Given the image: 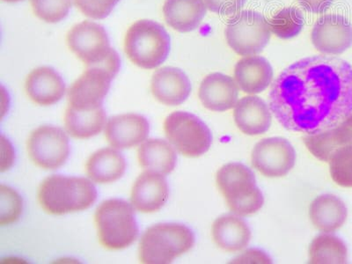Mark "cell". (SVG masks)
Returning <instances> with one entry per match:
<instances>
[{
	"instance_id": "cell-1",
	"label": "cell",
	"mask_w": 352,
	"mask_h": 264,
	"mask_svg": "<svg viewBox=\"0 0 352 264\" xmlns=\"http://www.w3.org/2000/svg\"><path fill=\"white\" fill-rule=\"evenodd\" d=\"M270 108L286 130L307 135L334 128L352 114V67L341 58L309 56L278 75Z\"/></svg>"
},
{
	"instance_id": "cell-2",
	"label": "cell",
	"mask_w": 352,
	"mask_h": 264,
	"mask_svg": "<svg viewBox=\"0 0 352 264\" xmlns=\"http://www.w3.org/2000/svg\"><path fill=\"white\" fill-rule=\"evenodd\" d=\"M97 190L92 182L75 176L52 175L41 184L38 200L52 215H65L90 208L96 202Z\"/></svg>"
},
{
	"instance_id": "cell-3",
	"label": "cell",
	"mask_w": 352,
	"mask_h": 264,
	"mask_svg": "<svg viewBox=\"0 0 352 264\" xmlns=\"http://www.w3.org/2000/svg\"><path fill=\"white\" fill-rule=\"evenodd\" d=\"M196 237L187 226L163 223L151 226L140 243V260L146 264H168L194 247Z\"/></svg>"
},
{
	"instance_id": "cell-4",
	"label": "cell",
	"mask_w": 352,
	"mask_h": 264,
	"mask_svg": "<svg viewBox=\"0 0 352 264\" xmlns=\"http://www.w3.org/2000/svg\"><path fill=\"white\" fill-rule=\"evenodd\" d=\"M217 186L229 208L241 217L254 214L262 208L264 197L254 173L241 163L232 162L217 173Z\"/></svg>"
},
{
	"instance_id": "cell-5",
	"label": "cell",
	"mask_w": 352,
	"mask_h": 264,
	"mask_svg": "<svg viewBox=\"0 0 352 264\" xmlns=\"http://www.w3.org/2000/svg\"><path fill=\"white\" fill-rule=\"evenodd\" d=\"M170 36L158 22L141 20L129 28L124 39L125 53L138 67L154 69L163 64L170 52Z\"/></svg>"
},
{
	"instance_id": "cell-6",
	"label": "cell",
	"mask_w": 352,
	"mask_h": 264,
	"mask_svg": "<svg viewBox=\"0 0 352 264\" xmlns=\"http://www.w3.org/2000/svg\"><path fill=\"white\" fill-rule=\"evenodd\" d=\"M66 43L87 67L100 66L116 74L120 71V56L110 47L108 33L102 25L90 21L75 25L69 31Z\"/></svg>"
},
{
	"instance_id": "cell-7",
	"label": "cell",
	"mask_w": 352,
	"mask_h": 264,
	"mask_svg": "<svg viewBox=\"0 0 352 264\" xmlns=\"http://www.w3.org/2000/svg\"><path fill=\"white\" fill-rule=\"evenodd\" d=\"M100 244L110 250L130 247L138 236L133 207L126 201L113 198L104 201L94 215Z\"/></svg>"
},
{
	"instance_id": "cell-8",
	"label": "cell",
	"mask_w": 352,
	"mask_h": 264,
	"mask_svg": "<svg viewBox=\"0 0 352 264\" xmlns=\"http://www.w3.org/2000/svg\"><path fill=\"white\" fill-rule=\"evenodd\" d=\"M226 43L242 56L262 52L272 37L269 22L258 12H238L229 19L225 30Z\"/></svg>"
},
{
	"instance_id": "cell-9",
	"label": "cell",
	"mask_w": 352,
	"mask_h": 264,
	"mask_svg": "<svg viewBox=\"0 0 352 264\" xmlns=\"http://www.w3.org/2000/svg\"><path fill=\"white\" fill-rule=\"evenodd\" d=\"M164 131L169 143L182 155L197 158L208 152L212 143L210 129L191 113L175 111L166 118Z\"/></svg>"
},
{
	"instance_id": "cell-10",
	"label": "cell",
	"mask_w": 352,
	"mask_h": 264,
	"mask_svg": "<svg viewBox=\"0 0 352 264\" xmlns=\"http://www.w3.org/2000/svg\"><path fill=\"white\" fill-rule=\"evenodd\" d=\"M28 153L40 168L55 170L64 165L70 155L69 138L62 129L44 125L30 134Z\"/></svg>"
},
{
	"instance_id": "cell-11",
	"label": "cell",
	"mask_w": 352,
	"mask_h": 264,
	"mask_svg": "<svg viewBox=\"0 0 352 264\" xmlns=\"http://www.w3.org/2000/svg\"><path fill=\"white\" fill-rule=\"evenodd\" d=\"M115 72L100 66L87 67L68 91V107L74 109H94L103 107Z\"/></svg>"
},
{
	"instance_id": "cell-12",
	"label": "cell",
	"mask_w": 352,
	"mask_h": 264,
	"mask_svg": "<svg viewBox=\"0 0 352 264\" xmlns=\"http://www.w3.org/2000/svg\"><path fill=\"white\" fill-rule=\"evenodd\" d=\"M295 162L296 153L285 138H265L253 149L252 165L266 177H283L294 168Z\"/></svg>"
},
{
	"instance_id": "cell-13",
	"label": "cell",
	"mask_w": 352,
	"mask_h": 264,
	"mask_svg": "<svg viewBox=\"0 0 352 264\" xmlns=\"http://www.w3.org/2000/svg\"><path fill=\"white\" fill-rule=\"evenodd\" d=\"M311 40L324 55H340L352 45V26L340 14H326L314 24Z\"/></svg>"
},
{
	"instance_id": "cell-14",
	"label": "cell",
	"mask_w": 352,
	"mask_h": 264,
	"mask_svg": "<svg viewBox=\"0 0 352 264\" xmlns=\"http://www.w3.org/2000/svg\"><path fill=\"white\" fill-rule=\"evenodd\" d=\"M169 187L165 176L146 171L138 176L131 191V204L138 212H158L168 202Z\"/></svg>"
},
{
	"instance_id": "cell-15",
	"label": "cell",
	"mask_w": 352,
	"mask_h": 264,
	"mask_svg": "<svg viewBox=\"0 0 352 264\" xmlns=\"http://www.w3.org/2000/svg\"><path fill=\"white\" fill-rule=\"evenodd\" d=\"M150 124L144 116L129 114L113 116L106 126V138L116 149L137 146L148 136Z\"/></svg>"
},
{
	"instance_id": "cell-16",
	"label": "cell",
	"mask_w": 352,
	"mask_h": 264,
	"mask_svg": "<svg viewBox=\"0 0 352 264\" xmlns=\"http://www.w3.org/2000/svg\"><path fill=\"white\" fill-rule=\"evenodd\" d=\"M154 98L166 106L182 104L191 93L190 78L176 67H163L154 72L151 81Z\"/></svg>"
},
{
	"instance_id": "cell-17",
	"label": "cell",
	"mask_w": 352,
	"mask_h": 264,
	"mask_svg": "<svg viewBox=\"0 0 352 264\" xmlns=\"http://www.w3.org/2000/svg\"><path fill=\"white\" fill-rule=\"evenodd\" d=\"M198 96L210 111L224 112L234 108L238 102L239 87L234 78L215 72L204 78Z\"/></svg>"
},
{
	"instance_id": "cell-18",
	"label": "cell",
	"mask_w": 352,
	"mask_h": 264,
	"mask_svg": "<svg viewBox=\"0 0 352 264\" xmlns=\"http://www.w3.org/2000/svg\"><path fill=\"white\" fill-rule=\"evenodd\" d=\"M25 90L34 103L52 106L61 100L66 92L64 80L58 72L48 66L34 69L28 75Z\"/></svg>"
},
{
	"instance_id": "cell-19",
	"label": "cell",
	"mask_w": 352,
	"mask_h": 264,
	"mask_svg": "<svg viewBox=\"0 0 352 264\" xmlns=\"http://www.w3.org/2000/svg\"><path fill=\"white\" fill-rule=\"evenodd\" d=\"M303 140L316 158L329 162L338 150L352 146V114L336 127L307 135Z\"/></svg>"
},
{
	"instance_id": "cell-20",
	"label": "cell",
	"mask_w": 352,
	"mask_h": 264,
	"mask_svg": "<svg viewBox=\"0 0 352 264\" xmlns=\"http://www.w3.org/2000/svg\"><path fill=\"white\" fill-rule=\"evenodd\" d=\"M234 118L239 130L250 136L265 133L272 122L268 105L260 97L254 96L238 100Z\"/></svg>"
},
{
	"instance_id": "cell-21",
	"label": "cell",
	"mask_w": 352,
	"mask_h": 264,
	"mask_svg": "<svg viewBox=\"0 0 352 264\" xmlns=\"http://www.w3.org/2000/svg\"><path fill=\"white\" fill-rule=\"evenodd\" d=\"M273 69L266 58L260 56H245L234 68V80L244 93H262L272 83Z\"/></svg>"
},
{
	"instance_id": "cell-22",
	"label": "cell",
	"mask_w": 352,
	"mask_h": 264,
	"mask_svg": "<svg viewBox=\"0 0 352 264\" xmlns=\"http://www.w3.org/2000/svg\"><path fill=\"white\" fill-rule=\"evenodd\" d=\"M204 0H166L163 14L168 26L180 33H188L199 28L206 15Z\"/></svg>"
},
{
	"instance_id": "cell-23",
	"label": "cell",
	"mask_w": 352,
	"mask_h": 264,
	"mask_svg": "<svg viewBox=\"0 0 352 264\" xmlns=\"http://www.w3.org/2000/svg\"><path fill=\"white\" fill-rule=\"evenodd\" d=\"M212 235L217 246L226 252H239L246 248L251 240L250 226L238 215L219 217L213 223Z\"/></svg>"
},
{
	"instance_id": "cell-24",
	"label": "cell",
	"mask_w": 352,
	"mask_h": 264,
	"mask_svg": "<svg viewBox=\"0 0 352 264\" xmlns=\"http://www.w3.org/2000/svg\"><path fill=\"white\" fill-rule=\"evenodd\" d=\"M309 217L314 228L323 232H333L344 226L348 210L340 198L325 194L316 197L310 204Z\"/></svg>"
},
{
	"instance_id": "cell-25",
	"label": "cell",
	"mask_w": 352,
	"mask_h": 264,
	"mask_svg": "<svg viewBox=\"0 0 352 264\" xmlns=\"http://www.w3.org/2000/svg\"><path fill=\"white\" fill-rule=\"evenodd\" d=\"M86 168L91 180L97 184H111L124 176L127 163L118 150L103 148L90 156Z\"/></svg>"
},
{
	"instance_id": "cell-26",
	"label": "cell",
	"mask_w": 352,
	"mask_h": 264,
	"mask_svg": "<svg viewBox=\"0 0 352 264\" xmlns=\"http://www.w3.org/2000/svg\"><path fill=\"white\" fill-rule=\"evenodd\" d=\"M138 162L144 170L171 174L177 162V155L170 143L162 140H146L138 151Z\"/></svg>"
},
{
	"instance_id": "cell-27",
	"label": "cell",
	"mask_w": 352,
	"mask_h": 264,
	"mask_svg": "<svg viewBox=\"0 0 352 264\" xmlns=\"http://www.w3.org/2000/svg\"><path fill=\"white\" fill-rule=\"evenodd\" d=\"M107 115L104 108L89 110L66 109L65 125L71 136L86 140L93 138L102 132L104 128Z\"/></svg>"
},
{
	"instance_id": "cell-28",
	"label": "cell",
	"mask_w": 352,
	"mask_h": 264,
	"mask_svg": "<svg viewBox=\"0 0 352 264\" xmlns=\"http://www.w3.org/2000/svg\"><path fill=\"white\" fill-rule=\"evenodd\" d=\"M348 262L346 244L336 235L322 234L309 247V263L314 264H344Z\"/></svg>"
},
{
	"instance_id": "cell-29",
	"label": "cell",
	"mask_w": 352,
	"mask_h": 264,
	"mask_svg": "<svg viewBox=\"0 0 352 264\" xmlns=\"http://www.w3.org/2000/svg\"><path fill=\"white\" fill-rule=\"evenodd\" d=\"M270 30L281 39H291L301 32L304 26L302 12L296 8L279 11L269 22Z\"/></svg>"
},
{
	"instance_id": "cell-30",
	"label": "cell",
	"mask_w": 352,
	"mask_h": 264,
	"mask_svg": "<svg viewBox=\"0 0 352 264\" xmlns=\"http://www.w3.org/2000/svg\"><path fill=\"white\" fill-rule=\"evenodd\" d=\"M34 14L47 23L65 20L70 12L72 0H31Z\"/></svg>"
},
{
	"instance_id": "cell-31",
	"label": "cell",
	"mask_w": 352,
	"mask_h": 264,
	"mask_svg": "<svg viewBox=\"0 0 352 264\" xmlns=\"http://www.w3.org/2000/svg\"><path fill=\"white\" fill-rule=\"evenodd\" d=\"M330 175L339 186L352 188V146L338 150L329 160Z\"/></svg>"
},
{
	"instance_id": "cell-32",
	"label": "cell",
	"mask_w": 352,
	"mask_h": 264,
	"mask_svg": "<svg viewBox=\"0 0 352 264\" xmlns=\"http://www.w3.org/2000/svg\"><path fill=\"white\" fill-rule=\"evenodd\" d=\"M22 199L11 188L1 185V225L11 224L20 218Z\"/></svg>"
},
{
	"instance_id": "cell-33",
	"label": "cell",
	"mask_w": 352,
	"mask_h": 264,
	"mask_svg": "<svg viewBox=\"0 0 352 264\" xmlns=\"http://www.w3.org/2000/svg\"><path fill=\"white\" fill-rule=\"evenodd\" d=\"M120 0H74L75 6L84 15L94 20L108 17Z\"/></svg>"
},
{
	"instance_id": "cell-34",
	"label": "cell",
	"mask_w": 352,
	"mask_h": 264,
	"mask_svg": "<svg viewBox=\"0 0 352 264\" xmlns=\"http://www.w3.org/2000/svg\"><path fill=\"white\" fill-rule=\"evenodd\" d=\"M207 9L215 14L231 15L241 10L247 0H204Z\"/></svg>"
},
{
	"instance_id": "cell-35",
	"label": "cell",
	"mask_w": 352,
	"mask_h": 264,
	"mask_svg": "<svg viewBox=\"0 0 352 264\" xmlns=\"http://www.w3.org/2000/svg\"><path fill=\"white\" fill-rule=\"evenodd\" d=\"M232 263H272V261L265 252L259 250H250L246 251L242 256L237 257Z\"/></svg>"
},
{
	"instance_id": "cell-36",
	"label": "cell",
	"mask_w": 352,
	"mask_h": 264,
	"mask_svg": "<svg viewBox=\"0 0 352 264\" xmlns=\"http://www.w3.org/2000/svg\"><path fill=\"white\" fill-rule=\"evenodd\" d=\"M298 2L305 10L313 14H320L329 8L333 0H298Z\"/></svg>"
},
{
	"instance_id": "cell-37",
	"label": "cell",
	"mask_w": 352,
	"mask_h": 264,
	"mask_svg": "<svg viewBox=\"0 0 352 264\" xmlns=\"http://www.w3.org/2000/svg\"><path fill=\"white\" fill-rule=\"evenodd\" d=\"M3 1L8 2V3H17V2L23 1V0H3Z\"/></svg>"
}]
</instances>
